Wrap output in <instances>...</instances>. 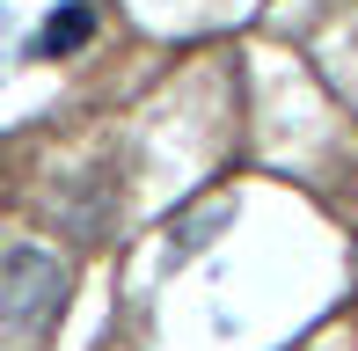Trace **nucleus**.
Here are the masks:
<instances>
[{
  "label": "nucleus",
  "mask_w": 358,
  "mask_h": 351,
  "mask_svg": "<svg viewBox=\"0 0 358 351\" xmlns=\"http://www.w3.org/2000/svg\"><path fill=\"white\" fill-rule=\"evenodd\" d=\"M220 220H234V205H205V213H190L183 227L169 234V249H176V257H190V249H205V242H213V227H220Z\"/></svg>",
  "instance_id": "nucleus-3"
},
{
  "label": "nucleus",
  "mask_w": 358,
  "mask_h": 351,
  "mask_svg": "<svg viewBox=\"0 0 358 351\" xmlns=\"http://www.w3.org/2000/svg\"><path fill=\"white\" fill-rule=\"evenodd\" d=\"M59 300H66L59 257H44V249H29V242L0 257V337H37L59 315Z\"/></svg>",
  "instance_id": "nucleus-1"
},
{
  "label": "nucleus",
  "mask_w": 358,
  "mask_h": 351,
  "mask_svg": "<svg viewBox=\"0 0 358 351\" xmlns=\"http://www.w3.org/2000/svg\"><path fill=\"white\" fill-rule=\"evenodd\" d=\"M88 37H95V8L88 0H59L44 15V29H37V59H73Z\"/></svg>",
  "instance_id": "nucleus-2"
}]
</instances>
